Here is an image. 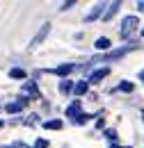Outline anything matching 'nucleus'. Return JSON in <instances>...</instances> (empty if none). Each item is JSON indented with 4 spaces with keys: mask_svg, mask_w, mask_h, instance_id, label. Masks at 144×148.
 I'll use <instances>...</instances> for the list:
<instances>
[{
    "mask_svg": "<svg viewBox=\"0 0 144 148\" xmlns=\"http://www.w3.org/2000/svg\"><path fill=\"white\" fill-rule=\"evenodd\" d=\"M140 25V21H137V16H126V18L121 21V37H128V34H133L135 32V27Z\"/></svg>",
    "mask_w": 144,
    "mask_h": 148,
    "instance_id": "obj_1",
    "label": "nucleus"
},
{
    "mask_svg": "<svg viewBox=\"0 0 144 148\" xmlns=\"http://www.w3.org/2000/svg\"><path fill=\"white\" fill-rule=\"evenodd\" d=\"M25 105H28V100H25V98H18L16 103H7V107H5V110L9 112V114H16V112H21Z\"/></svg>",
    "mask_w": 144,
    "mask_h": 148,
    "instance_id": "obj_2",
    "label": "nucleus"
},
{
    "mask_svg": "<svg viewBox=\"0 0 144 148\" xmlns=\"http://www.w3.org/2000/svg\"><path fill=\"white\" fill-rule=\"evenodd\" d=\"M66 116L69 119H78L80 116V100H73L71 105L66 107Z\"/></svg>",
    "mask_w": 144,
    "mask_h": 148,
    "instance_id": "obj_3",
    "label": "nucleus"
},
{
    "mask_svg": "<svg viewBox=\"0 0 144 148\" xmlns=\"http://www.w3.org/2000/svg\"><path fill=\"white\" fill-rule=\"evenodd\" d=\"M130 50V48H121V50H114V53H110V55H105V57H98V59H105V62H112V59H119V57H124Z\"/></svg>",
    "mask_w": 144,
    "mask_h": 148,
    "instance_id": "obj_4",
    "label": "nucleus"
},
{
    "mask_svg": "<svg viewBox=\"0 0 144 148\" xmlns=\"http://www.w3.org/2000/svg\"><path fill=\"white\" fill-rule=\"evenodd\" d=\"M103 7H105V5H96V7L91 9L89 14L85 16V21H87V23H91V21H94V18H98V16H101V12H103Z\"/></svg>",
    "mask_w": 144,
    "mask_h": 148,
    "instance_id": "obj_5",
    "label": "nucleus"
},
{
    "mask_svg": "<svg viewBox=\"0 0 144 148\" xmlns=\"http://www.w3.org/2000/svg\"><path fill=\"white\" fill-rule=\"evenodd\" d=\"M108 73H110V69H98L96 73H91V75H89V82H101V80H103Z\"/></svg>",
    "mask_w": 144,
    "mask_h": 148,
    "instance_id": "obj_6",
    "label": "nucleus"
},
{
    "mask_svg": "<svg viewBox=\"0 0 144 148\" xmlns=\"http://www.w3.org/2000/svg\"><path fill=\"white\" fill-rule=\"evenodd\" d=\"M119 7H121V2H112V5L108 7V12L103 14V21H110L114 14H117V9H119Z\"/></svg>",
    "mask_w": 144,
    "mask_h": 148,
    "instance_id": "obj_7",
    "label": "nucleus"
},
{
    "mask_svg": "<svg viewBox=\"0 0 144 148\" xmlns=\"http://www.w3.org/2000/svg\"><path fill=\"white\" fill-rule=\"evenodd\" d=\"M48 30H51V23H46V25L41 27V32H39V34H37L35 39H32V43H30V46H37V43H39L41 39H44V37H46V34H48Z\"/></svg>",
    "mask_w": 144,
    "mask_h": 148,
    "instance_id": "obj_8",
    "label": "nucleus"
},
{
    "mask_svg": "<svg viewBox=\"0 0 144 148\" xmlns=\"http://www.w3.org/2000/svg\"><path fill=\"white\" fill-rule=\"evenodd\" d=\"M73 71V64H62V66H57L53 73H57V75H69Z\"/></svg>",
    "mask_w": 144,
    "mask_h": 148,
    "instance_id": "obj_9",
    "label": "nucleus"
},
{
    "mask_svg": "<svg viewBox=\"0 0 144 148\" xmlns=\"http://www.w3.org/2000/svg\"><path fill=\"white\" fill-rule=\"evenodd\" d=\"M44 128H46V130H62V121H57V119H53V121H44Z\"/></svg>",
    "mask_w": 144,
    "mask_h": 148,
    "instance_id": "obj_10",
    "label": "nucleus"
},
{
    "mask_svg": "<svg viewBox=\"0 0 144 148\" xmlns=\"http://www.w3.org/2000/svg\"><path fill=\"white\" fill-rule=\"evenodd\" d=\"M25 93H30L32 98H39V89H37L35 82H28V84H25Z\"/></svg>",
    "mask_w": 144,
    "mask_h": 148,
    "instance_id": "obj_11",
    "label": "nucleus"
},
{
    "mask_svg": "<svg viewBox=\"0 0 144 148\" xmlns=\"http://www.w3.org/2000/svg\"><path fill=\"white\" fill-rule=\"evenodd\" d=\"M87 89H89V84H87V82H78L73 91H75V96H85V93H87Z\"/></svg>",
    "mask_w": 144,
    "mask_h": 148,
    "instance_id": "obj_12",
    "label": "nucleus"
},
{
    "mask_svg": "<svg viewBox=\"0 0 144 148\" xmlns=\"http://www.w3.org/2000/svg\"><path fill=\"white\" fill-rule=\"evenodd\" d=\"M98 50H108L110 48V39H105V37H101V39H96V43H94Z\"/></svg>",
    "mask_w": 144,
    "mask_h": 148,
    "instance_id": "obj_13",
    "label": "nucleus"
},
{
    "mask_svg": "<svg viewBox=\"0 0 144 148\" xmlns=\"http://www.w3.org/2000/svg\"><path fill=\"white\" fill-rule=\"evenodd\" d=\"M9 75H12L14 80H23V77H25V71H23V69H12Z\"/></svg>",
    "mask_w": 144,
    "mask_h": 148,
    "instance_id": "obj_14",
    "label": "nucleus"
},
{
    "mask_svg": "<svg viewBox=\"0 0 144 148\" xmlns=\"http://www.w3.org/2000/svg\"><path fill=\"white\" fill-rule=\"evenodd\" d=\"M73 89H75V87H73L69 80H64V82L60 84V91H62V93H69V91H73Z\"/></svg>",
    "mask_w": 144,
    "mask_h": 148,
    "instance_id": "obj_15",
    "label": "nucleus"
},
{
    "mask_svg": "<svg viewBox=\"0 0 144 148\" xmlns=\"http://www.w3.org/2000/svg\"><path fill=\"white\" fill-rule=\"evenodd\" d=\"M119 89H121V91H133V82H121Z\"/></svg>",
    "mask_w": 144,
    "mask_h": 148,
    "instance_id": "obj_16",
    "label": "nucleus"
},
{
    "mask_svg": "<svg viewBox=\"0 0 144 148\" xmlns=\"http://www.w3.org/2000/svg\"><path fill=\"white\" fill-rule=\"evenodd\" d=\"M105 137H108L110 141H114V139H117V132H114V130H105Z\"/></svg>",
    "mask_w": 144,
    "mask_h": 148,
    "instance_id": "obj_17",
    "label": "nucleus"
},
{
    "mask_svg": "<svg viewBox=\"0 0 144 148\" xmlns=\"http://www.w3.org/2000/svg\"><path fill=\"white\" fill-rule=\"evenodd\" d=\"M35 146H37V148H46V146H48V141H46V139H37Z\"/></svg>",
    "mask_w": 144,
    "mask_h": 148,
    "instance_id": "obj_18",
    "label": "nucleus"
},
{
    "mask_svg": "<svg viewBox=\"0 0 144 148\" xmlns=\"http://www.w3.org/2000/svg\"><path fill=\"white\" fill-rule=\"evenodd\" d=\"M12 148H30V146H25V144H12Z\"/></svg>",
    "mask_w": 144,
    "mask_h": 148,
    "instance_id": "obj_19",
    "label": "nucleus"
},
{
    "mask_svg": "<svg viewBox=\"0 0 144 148\" xmlns=\"http://www.w3.org/2000/svg\"><path fill=\"white\" fill-rule=\"evenodd\" d=\"M112 148H130V146H117V144H112Z\"/></svg>",
    "mask_w": 144,
    "mask_h": 148,
    "instance_id": "obj_20",
    "label": "nucleus"
},
{
    "mask_svg": "<svg viewBox=\"0 0 144 148\" xmlns=\"http://www.w3.org/2000/svg\"><path fill=\"white\" fill-rule=\"evenodd\" d=\"M140 9H144V2H140Z\"/></svg>",
    "mask_w": 144,
    "mask_h": 148,
    "instance_id": "obj_21",
    "label": "nucleus"
},
{
    "mask_svg": "<svg viewBox=\"0 0 144 148\" xmlns=\"http://www.w3.org/2000/svg\"><path fill=\"white\" fill-rule=\"evenodd\" d=\"M0 128H2V121H0Z\"/></svg>",
    "mask_w": 144,
    "mask_h": 148,
    "instance_id": "obj_22",
    "label": "nucleus"
},
{
    "mask_svg": "<svg viewBox=\"0 0 144 148\" xmlns=\"http://www.w3.org/2000/svg\"><path fill=\"white\" fill-rule=\"evenodd\" d=\"M142 37H144V30H142Z\"/></svg>",
    "mask_w": 144,
    "mask_h": 148,
    "instance_id": "obj_23",
    "label": "nucleus"
},
{
    "mask_svg": "<svg viewBox=\"0 0 144 148\" xmlns=\"http://www.w3.org/2000/svg\"><path fill=\"white\" fill-rule=\"evenodd\" d=\"M142 119H144V112H142Z\"/></svg>",
    "mask_w": 144,
    "mask_h": 148,
    "instance_id": "obj_24",
    "label": "nucleus"
}]
</instances>
